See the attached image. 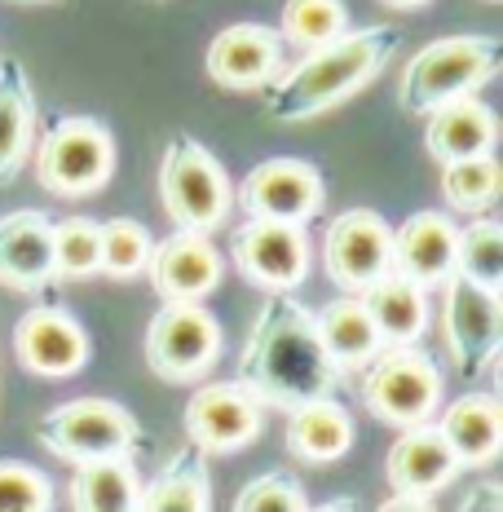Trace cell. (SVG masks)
Wrapping results in <instances>:
<instances>
[{"label": "cell", "mask_w": 503, "mask_h": 512, "mask_svg": "<svg viewBox=\"0 0 503 512\" xmlns=\"http://www.w3.org/2000/svg\"><path fill=\"white\" fill-rule=\"evenodd\" d=\"M340 380L345 371L318 340L314 309L292 292H270L239 354V384L261 407L292 411L309 398L336 393Z\"/></svg>", "instance_id": "obj_1"}, {"label": "cell", "mask_w": 503, "mask_h": 512, "mask_svg": "<svg viewBox=\"0 0 503 512\" xmlns=\"http://www.w3.org/2000/svg\"><path fill=\"white\" fill-rule=\"evenodd\" d=\"M398 27L371 23L358 31H340L327 45L305 49L301 62L283 67L265 84V120L274 124H305L318 115L336 111L340 102H349L353 93H362L371 80L389 67V58L398 53Z\"/></svg>", "instance_id": "obj_2"}, {"label": "cell", "mask_w": 503, "mask_h": 512, "mask_svg": "<svg viewBox=\"0 0 503 512\" xmlns=\"http://www.w3.org/2000/svg\"><path fill=\"white\" fill-rule=\"evenodd\" d=\"M503 45L499 36H446L433 40L402 67L398 80V106L406 115H428L433 106L477 93L499 76Z\"/></svg>", "instance_id": "obj_3"}, {"label": "cell", "mask_w": 503, "mask_h": 512, "mask_svg": "<svg viewBox=\"0 0 503 512\" xmlns=\"http://www.w3.org/2000/svg\"><path fill=\"white\" fill-rule=\"evenodd\" d=\"M358 398L380 424L411 429V424L433 420L442 407V367L420 345H384L362 367Z\"/></svg>", "instance_id": "obj_4"}, {"label": "cell", "mask_w": 503, "mask_h": 512, "mask_svg": "<svg viewBox=\"0 0 503 512\" xmlns=\"http://www.w3.org/2000/svg\"><path fill=\"white\" fill-rule=\"evenodd\" d=\"M159 199L177 230L212 234L226 226L234 208L230 173L217 155L195 137H173L159 164Z\"/></svg>", "instance_id": "obj_5"}, {"label": "cell", "mask_w": 503, "mask_h": 512, "mask_svg": "<svg viewBox=\"0 0 503 512\" xmlns=\"http://www.w3.org/2000/svg\"><path fill=\"white\" fill-rule=\"evenodd\" d=\"M115 177V137L93 115H67L40 137L36 181L58 199L98 195Z\"/></svg>", "instance_id": "obj_6"}, {"label": "cell", "mask_w": 503, "mask_h": 512, "mask_svg": "<svg viewBox=\"0 0 503 512\" xmlns=\"http://www.w3.org/2000/svg\"><path fill=\"white\" fill-rule=\"evenodd\" d=\"M40 446L67 464L98 460V455H137L146 446V433L137 415L111 398H76L62 402L40 424Z\"/></svg>", "instance_id": "obj_7"}, {"label": "cell", "mask_w": 503, "mask_h": 512, "mask_svg": "<svg viewBox=\"0 0 503 512\" xmlns=\"http://www.w3.org/2000/svg\"><path fill=\"white\" fill-rule=\"evenodd\" d=\"M221 323L203 301H164L146 327V367L164 384H195L221 358Z\"/></svg>", "instance_id": "obj_8"}, {"label": "cell", "mask_w": 503, "mask_h": 512, "mask_svg": "<svg viewBox=\"0 0 503 512\" xmlns=\"http://www.w3.org/2000/svg\"><path fill=\"white\" fill-rule=\"evenodd\" d=\"M442 292H446V301H442L446 349H451L459 376L481 380L499 362V345H503L499 292L464 279V274H451V279L442 283Z\"/></svg>", "instance_id": "obj_9"}, {"label": "cell", "mask_w": 503, "mask_h": 512, "mask_svg": "<svg viewBox=\"0 0 503 512\" xmlns=\"http://www.w3.org/2000/svg\"><path fill=\"white\" fill-rule=\"evenodd\" d=\"M230 256L243 279L261 292H296L314 261V243L301 221L248 217L230 234Z\"/></svg>", "instance_id": "obj_10"}, {"label": "cell", "mask_w": 503, "mask_h": 512, "mask_svg": "<svg viewBox=\"0 0 503 512\" xmlns=\"http://www.w3.org/2000/svg\"><path fill=\"white\" fill-rule=\"evenodd\" d=\"M181 420H186L190 446L203 455H234L243 446L261 442L265 433V407L239 380H217L195 389Z\"/></svg>", "instance_id": "obj_11"}, {"label": "cell", "mask_w": 503, "mask_h": 512, "mask_svg": "<svg viewBox=\"0 0 503 512\" xmlns=\"http://www.w3.org/2000/svg\"><path fill=\"white\" fill-rule=\"evenodd\" d=\"M393 226L376 208H345L323 230V270L340 292H362L389 270Z\"/></svg>", "instance_id": "obj_12"}, {"label": "cell", "mask_w": 503, "mask_h": 512, "mask_svg": "<svg viewBox=\"0 0 503 512\" xmlns=\"http://www.w3.org/2000/svg\"><path fill=\"white\" fill-rule=\"evenodd\" d=\"M327 181L309 159L274 155L261 159L239 186V208L248 217H274V221H314L323 212Z\"/></svg>", "instance_id": "obj_13"}, {"label": "cell", "mask_w": 503, "mask_h": 512, "mask_svg": "<svg viewBox=\"0 0 503 512\" xmlns=\"http://www.w3.org/2000/svg\"><path fill=\"white\" fill-rule=\"evenodd\" d=\"M287 58V40L278 36V27L265 23H230L212 36L208 53H203V71L212 84L230 93H252L265 89Z\"/></svg>", "instance_id": "obj_14"}, {"label": "cell", "mask_w": 503, "mask_h": 512, "mask_svg": "<svg viewBox=\"0 0 503 512\" xmlns=\"http://www.w3.org/2000/svg\"><path fill=\"white\" fill-rule=\"evenodd\" d=\"M14 354L31 376L67 380L89 367V332L71 309L36 305L18 318L14 327Z\"/></svg>", "instance_id": "obj_15"}, {"label": "cell", "mask_w": 503, "mask_h": 512, "mask_svg": "<svg viewBox=\"0 0 503 512\" xmlns=\"http://www.w3.org/2000/svg\"><path fill=\"white\" fill-rule=\"evenodd\" d=\"M155 292L164 301H203L212 296L226 279V261H221L217 243L199 230H173L168 239H159L146 261Z\"/></svg>", "instance_id": "obj_16"}, {"label": "cell", "mask_w": 503, "mask_h": 512, "mask_svg": "<svg viewBox=\"0 0 503 512\" xmlns=\"http://www.w3.org/2000/svg\"><path fill=\"white\" fill-rule=\"evenodd\" d=\"M455 239H459V226L446 212H433V208L411 212L393 230L389 270L420 283L424 292H433V287H442L455 274Z\"/></svg>", "instance_id": "obj_17"}, {"label": "cell", "mask_w": 503, "mask_h": 512, "mask_svg": "<svg viewBox=\"0 0 503 512\" xmlns=\"http://www.w3.org/2000/svg\"><path fill=\"white\" fill-rule=\"evenodd\" d=\"M53 274V217L40 208H18L0 217V287L45 292Z\"/></svg>", "instance_id": "obj_18"}, {"label": "cell", "mask_w": 503, "mask_h": 512, "mask_svg": "<svg viewBox=\"0 0 503 512\" xmlns=\"http://www.w3.org/2000/svg\"><path fill=\"white\" fill-rule=\"evenodd\" d=\"M384 477H389L393 495H437L459 477V460L451 455L446 437L437 433L433 420L398 429V442L389 446L384 460Z\"/></svg>", "instance_id": "obj_19"}, {"label": "cell", "mask_w": 503, "mask_h": 512, "mask_svg": "<svg viewBox=\"0 0 503 512\" xmlns=\"http://www.w3.org/2000/svg\"><path fill=\"white\" fill-rule=\"evenodd\" d=\"M437 433L446 437L459 468H490L503 451V407L499 393L490 389H468L455 398L437 420Z\"/></svg>", "instance_id": "obj_20"}, {"label": "cell", "mask_w": 503, "mask_h": 512, "mask_svg": "<svg viewBox=\"0 0 503 512\" xmlns=\"http://www.w3.org/2000/svg\"><path fill=\"white\" fill-rule=\"evenodd\" d=\"M424 151L437 164H451V159L468 155H486L499 142V120L477 93H459V98L433 106L424 115Z\"/></svg>", "instance_id": "obj_21"}, {"label": "cell", "mask_w": 503, "mask_h": 512, "mask_svg": "<svg viewBox=\"0 0 503 512\" xmlns=\"http://www.w3.org/2000/svg\"><path fill=\"white\" fill-rule=\"evenodd\" d=\"M353 415L336 402V393L309 398L287 411V451L301 464H336L353 451Z\"/></svg>", "instance_id": "obj_22"}, {"label": "cell", "mask_w": 503, "mask_h": 512, "mask_svg": "<svg viewBox=\"0 0 503 512\" xmlns=\"http://www.w3.org/2000/svg\"><path fill=\"white\" fill-rule=\"evenodd\" d=\"M353 296L376 318V332L384 345H420V336L428 332V292L420 283L402 279V274L384 270L380 279H371Z\"/></svg>", "instance_id": "obj_23"}, {"label": "cell", "mask_w": 503, "mask_h": 512, "mask_svg": "<svg viewBox=\"0 0 503 512\" xmlns=\"http://www.w3.org/2000/svg\"><path fill=\"white\" fill-rule=\"evenodd\" d=\"M36 146V93L18 58H0V186L23 173Z\"/></svg>", "instance_id": "obj_24"}, {"label": "cell", "mask_w": 503, "mask_h": 512, "mask_svg": "<svg viewBox=\"0 0 503 512\" xmlns=\"http://www.w3.org/2000/svg\"><path fill=\"white\" fill-rule=\"evenodd\" d=\"M314 327H318V340H323L331 362H336L345 376L349 371H362L384 349V340L376 332V318L367 314V305H362L353 292L323 305V309H314Z\"/></svg>", "instance_id": "obj_25"}, {"label": "cell", "mask_w": 503, "mask_h": 512, "mask_svg": "<svg viewBox=\"0 0 503 512\" xmlns=\"http://www.w3.org/2000/svg\"><path fill=\"white\" fill-rule=\"evenodd\" d=\"M142 477L133 468V455H98L80 460L67 482V499L76 512H133Z\"/></svg>", "instance_id": "obj_26"}, {"label": "cell", "mask_w": 503, "mask_h": 512, "mask_svg": "<svg viewBox=\"0 0 503 512\" xmlns=\"http://www.w3.org/2000/svg\"><path fill=\"white\" fill-rule=\"evenodd\" d=\"M212 508V477L203 451H181L173 455L159 477H151V486L137 490V508L133 512H208Z\"/></svg>", "instance_id": "obj_27"}, {"label": "cell", "mask_w": 503, "mask_h": 512, "mask_svg": "<svg viewBox=\"0 0 503 512\" xmlns=\"http://www.w3.org/2000/svg\"><path fill=\"white\" fill-rule=\"evenodd\" d=\"M499 186H503V168H499L495 151L442 164V199H446V208H455V212H468V217L490 212L499 199Z\"/></svg>", "instance_id": "obj_28"}, {"label": "cell", "mask_w": 503, "mask_h": 512, "mask_svg": "<svg viewBox=\"0 0 503 512\" xmlns=\"http://www.w3.org/2000/svg\"><path fill=\"white\" fill-rule=\"evenodd\" d=\"M98 248H102L98 274L115 283H133L146 274L155 239L137 217H111V221H98Z\"/></svg>", "instance_id": "obj_29"}, {"label": "cell", "mask_w": 503, "mask_h": 512, "mask_svg": "<svg viewBox=\"0 0 503 512\" xmlns=\"http://www.w3.org/2000/svg\"><path fill=\"white\" fill-rule=\"evenodd\" d=\"M455 274L473 279L481 287H495L503 283V226L486 212H477L455 239Z\"/></svg>", "instance_id": "obj_30"}, {"label": "cell", "mask_w": 503, "mask_h": 512, "mask_svg": "<svg viewBox=\"0 0 503 512\" xmlns=\"http://www.w3.org/2000/svg\"><path fill=\"white\" fill-rule=\"evenodd\" d=\"M349 27L345 0H287L283 18H278V36L292 49H314L336 40Z\"/></svg>", "instance_id": "obj_31"}, {"label": "cell", "mask_w": 503, "mask_h": 512, "mask_svg": "<svg viewBox=\"0 0 503 512\" xmlns=\"http://www.w3.org/2000/svg\"><path fill=\"white\" fill-rule=\"evenodd\" d=\"M102 261L98 248V221L93 217H62L53 221V274L58 279H93Z\"/></svg>", "instance_id": "obj_32"}, {"label": "cell", "mask_w": 503, "mask_h": 512, "mask_svg": "<svg viewBox=\"0 0 503 512\" xmlns=\"http://www.w3.org/2000/svg\"><path fill=\"white\" fill-rule=\"evenodd\" d=\"M53 482L45 468L23 460H0V512H49Z\"/></svg>", "instance_id": "obj_33"}, {"label": "cell", "mask_w": 503, "mask_h": 512, "mask_svg": "<svg viewBox=\"0 0 503 512\" xmlns=\"http://www.w3.org/2000/svg\"><path fill=\"white\" fill-rule=\"evenodd\" d=\"M305 508H309L305 486L287 468L261 473L256 482H248L234 495V512H305Z\"/></svg>", "instance_id": "obj_34"}, {"label": "cell", "mask_w": 503, "mask_h": 512, "mask_svg": "<svg viewBox=\"0 0 503 512\" xmlns=\"http://www.w3.org/2000/svg\"><path fill=\"white\" fill-rule=\"evenodd\" d=\"M459 508H464V512H473V508H503V486L499 482H481V486H473L464 499H459Z\"/></svg>", "instance_id": "obj_35"}, {"label": "cell", "mask_w": 503, "mask_h": 512, "mask_svg": "<svg viewBox=\"0 0 503 512\" xmlns=\"http://www.w3.org/2000/svg\"><path fill=\"white\" fill-rule=\"evenodd\" d=\"M406 508H433V495H393V499H384V512H406Z\"/></svg>", "instance_id": "obj_36"}, {"label": "cell", "mask_w": 503, "mask_h": 512, "mask_svg": "<svg viewBox=\"0 0 503 512\" xmlns=\"http://www.w3.org/2000/svg\"><path fill=\"white\" fill-rule=\"evenodd\" d=\"M380 5H389V9H424L428 0H380Z\"/></svg>", "instance_id": "obj_37"}, {"label": "cell", "mask_w": 503, "mask_h": 512, "mask_svg": "<svg viewBox=\"0 0 503 512\" xmlns=\"http://www.w3.org/2000/svg\"><path fill=\"white\" fill-rule=\"evenodd\" d=\"M14 5H62V0H14Z\"/></svg>", "instance_id": "obj_38"}, {"label": "cell", "mask_w": 503, "mask_h": 512, "mask_svg": "<svg viewBox=\"0 0 503 512\" xmlns=\"http://www.w3.org/2000/svg\"><path fill=\"white\" fill-rule=\"evenodd\" d=\"M486 5H499V0H486Z\"/></svg>", "instance_id": "obj_39"}]
</instances>
